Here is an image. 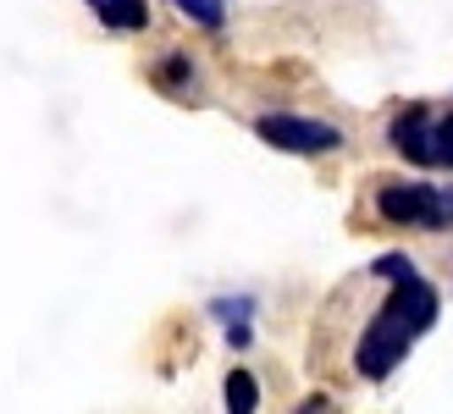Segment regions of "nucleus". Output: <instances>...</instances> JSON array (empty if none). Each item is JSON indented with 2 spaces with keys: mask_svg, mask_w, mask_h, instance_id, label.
<instances>
[{
  "mask_svg": "<svg viewBox=\"0 0 453 414\" xmlns=\"http://www.w3.org/2000/svg\"><path fill=\"white\" fill-rule=\"evenodd\" d=\"M442 310V298L432 282H420V276H410V282H398L388 298H381V310L371 315V326L359 332L354 342V371L365 376V381H388L403 354L415 349V337L432 332V320Z\"/></svg>",
  "mask_w": 453,
  "mask_h": 414,
  "instance_id": "1",
  "label": "nucleus"
},
{
  "mask_svg": "<svg viewBox=\"0 0 453 414\" xmlns=\"http://www.w3.org/2000/svg\"><path fill=\"white\" fill-rule=\"evenodd\" d=\"M376 216L393 226H420V233H448L453 226V188L432 182H381L376 188Z\"/></svg>",
  "mask_w": 453,
  "mask_h": 414,
  "instance_id": "2",
  "label": "nucleus"
},
{
  "mask_svg": "<svg viewBox=\"0 0 453 414\" xmlns=\"http://www.w3.org/2000/svg\"><path fill=\"white\" fill-rule=\"evenodd\" d=\"M255 138L282 155H332L343 150V127L321 122V117H304V111H260L255 117Z\"/></svg>",
  "mask_w": 453,
  "mask_h": 414,
  "instance_id": "3",
  "label": "nucleus"
},
{
  "mask_svg": "<svg viewBox=\"0 0 453 414\" xmlns=\"http://www.w3.org/2000/svg\"><path fill=\"white\" fill-rule=\"evenodd\" d=\"M432 111L426 105H403L398 117L388 122V144L410 160V166H437V144H432Z\"/></svg>",
  "mask_w": 453,
  "mask_h": 414,
  "instance_id": "4",
  "label": "nucleus"
},
{
  "mask_svg": "<svg viewBox=\"0 0 453 414\" xmlns=\"http://www.w3.org/2000/svg\"><path fill=\"white\" fill-rule=\"evenodd\" d=\"M88 6H95V17L105 22V28H117V34L150 28V6H144V0H88Z\"/></svg>",
  "mask_w": 453,
  "mask_h": 414,
  "instance_id": "5",
  "label": "nucleus"
},
{
  "mask_svg": "<svg viewBox=\"0 0 453 414\" xmlns=\"http://www.w3.org/2000/svg\"><path fill=\"white\" fill-rule=\"evenodd\" d=\"M221 403H226V414H255V409H260V381L249 376V371H226Z\"/></svg>",
  "mask_w": 453,
  "mask_h": 414,
  "instance_id": "6",
  "label": "nucleus"
},
{
  "mask_svg": "<svg viewBox=\"0 0 453 414\" xmlns=\"http://www.w3.org/2000/svg\"><path fill=\"white\" fill-rule=\"evenodd\" d=\"M155 83H161L166 88V95H194V61L188 56H161V61H155Z\"/></svg>",
  "mask_w": 453,
  "mask_h": 414,
  "instance_id": "7",
  "label": "nucleus"
},
{
  "mask_svg": "<svg viewBox=\"0 0 453 414\" xmlns=\"http://www.w3.org/2000/svg\"><path fill=\"white\" fill-rule=\"evenodd\" d=\"M172 6L183 12L188 22H199V28H205V34H216L221 22H226V0H172Z\"/></svg>",
  "mask_w": 453,
  "mask_h": 414,
  "instance_id": "8",
  "label": "nucleus"
},
{
  "mask_svg": "<svg viewBox=\"0 0 453 414\" xmlns=\"http://www.w3.org/2000/svg\"><path fill=\"white\" fill-rule=\"evenodd\" d=\"M211 315L221 320V326H238V320L255 315V298L249 293H233V298H211Z\"/></svg>",
  "mask_w": 453,
  "mask_h": 414,
  "instance_id": "9",
  "label": "nucleus"
},
{
  "mask_svg": "<svg viewBox=\"0 0 453 414\" xmlns=\"http://www.w3.org/2000/svg\"><path fill=\"white\" fill-rule=\"evenodd\" d=\"M371 276H381V282L398 288V282H410V276H415V260H410V255H381V260L371 265Z\"/></svg>",
  "mask_w": 453,
  "mask_h": 414,
  "instance_id": "10",
  "label": "nucleus"
},
{
  "mask_svg": "<svg viewBox=\"0 0 453 414\" xmlns=\"http://www.w3.org/2000/svg\"><path fill=\"white\" fill-rule=\"evenodd\" d=\"M432 144H437V166L453 172V111H442V117L432 122Z\"/></svg>",
  "mask_w": 453,
  "mask_h": 414,
  "instance_id": "11",
  "label": "nucleus"
},
{
  "mask_svg": "<svg viewBox=\"0 0 453 414\" xmlns=\"http://www.w3.org/2000/svg\"><path fill=\"white\" fill-rule=\"evenodd\" d=\"M255 342V326L249 320H238V326H226V349H249Z\"/></svg>",
  "mask_w": 453,
  "mask_h": 414,
  "instance_id": "12",
  "label": "nucleus"
}]
</instances>
